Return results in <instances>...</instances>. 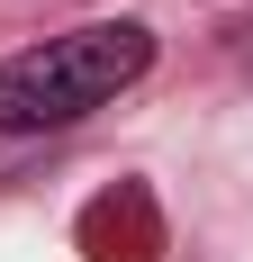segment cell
I'll list each match as a JSON object with an SVG mask.
<instances>
[{
  "label": "cell",
  "mask_w": 253,
  "mask_h": 262,
  "mask_svg": "<svg viewBox=\"0 0 253 262\" xmlns=\"http://www.w3.org/2000/svg\"><path fill=\"white\" fill-rule=\"evenodd\" d=\"M154 54H163V36L145 18H81L64 36L0 54V136H64L81 118L118 108L154 73Z\"/></svg>",
  "instance_id": "cell-1"
}]
</instances>
